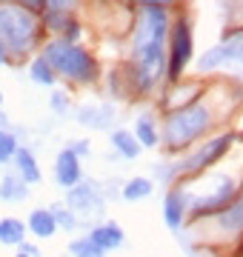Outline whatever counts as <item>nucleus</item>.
Segmentation results:
<instances>
[{"label":"nucleus","mask_w":243,"mask_h":257,"mask_svg":"<svg viewBox=\"0 0 243 257\" xmlns=\"http://www.w3.org/2000/svg\"><path fill=\"white\" fill-rule=\"evenodd\" d=\"M69 251H72L75 257H103V254H106V251H100V248L94 246V243H92L89 237H80V240H75V243L69 246Z\"/></svg>","instance_id":"4be33fe9"},{"label":"nucleus","mask_w":243,"mask_h":257,"mask_svg":"<svg viewBox=\"0 0 243 257\" xmlns=\"http://www.w3.org/2000/svg\"><path fill=\"white\" fill-rule=\"evenodd\" d=\"M0 123H6V117H3V114H0Z\"/></svg>","instance_id":"c756f323"},{"label":"nucleus","mask_w":243,"mask_h":257,"mask_svg":"<svg viewBox=\"0 0 243 257\" xmlns=\"http://www.w3.org/2000/svg\"><path fill=\"white\" fill-rule=\"evenodd\" d=\"M15 163H18V172H20V180L23 183H38L40 180V169L35 163V157L29 149H18L15 152Z\"/></svg>","instance_id":"4468645a"},{"label":"nucleus","mask_w":243,"mask_h":257,"mask_svg":"<svg viewBox=\"0 0 243 257\" xmlns=\"http://www.w3.org/2000/svg\"><path fill=\"white\" fill-rule=\"evenodd\" d=\"M232 143H234V135H220V138L209 140V143H206L200 152H195L189 160L178 163V169H183V172H200V169H206V166L217 163L220 157H226V152H229Z\"/></svg>","instance_id":"423d86ee"},{"label":"nucleus","mask_w":243,"mask_h":257,"mask_svg":"<svg viewBox=\"0 0 243 257\" xmlns=\"http://www.w3.org/2000/svg\"><path fill=\"white\" fill-rule=\"evenodd\" d=\"M138 3H141V6H160V9H166L175 0H138Z\"/></svg>","instance_id":"a878e982"},{"label":"nucleus","mask_w":243,"mask_h":257,"mask_svg":"<svg viewBox=\"0 0 243 257\" xmlns=\"http://www.w3.org/2000/svg\"><path fill=\"white\" fill-rule=\"evenodd\" d=\"M52 106H55L57 111H63V109H66V97H63L60 92H55V97H52Z\"/></svg>","instance_id":"bb28decb"},{"label":"nucleus","mask_w":243,"mask_h":257,"mask_svg":"<svg viewBox=\"0 0 243 257\" xmlns=\"http://www.w3.org/2000/svg\"><path fill=\"white\" fill-rule=\"evenodd\" d=\"M220 183L212 194H203L195 200V214H209V211H217V209H226L234 197V180L232 177H217Z\"/></svg>","instance_id":"0eeeda50"},{"label":"nucleus","mask_w":243,"mask_h":257,"mask_svg":"<svg viewBox=\"0 0 243 257\" xmlns=\"http://www.w3.org/2000/svg\"><path fill=\"white\" fill-rule=\"evenodd\" d=\"M20 254H26V257H38V248L29 246V243H20Z\"/></svg>","instance_id":"cd10ccee"},{"label":"nucleus","mask_w":243,"mask_h":257,"mask_svg":"<svg viewBox=\"0 0 243 257\" xmlns=\"http://www.w3.org/2000/svg\"><path fill=\"white\" fill-rule=\"evenodd\" d=\"M135 140H138L141 146H158V132H155L149 117L138 120V126H135Z\"/></svg>","instance_id":"a211bd4d"},{"label":"nucleus","mask_w":243,"mask_h":257,"mask_svg":"<svg viewBox=\"0 0 243 257\" xmlns=\"http://www.w3.org/2000/svg\"><path fill=\"white\" fill-rule=\"evenodd\" d=\"M26 237V223L18 220V217H3L0 220V243L6 246H20Z\"/></svg>","instance_id":"ddd939ff"},{"label":"nucleus","mask_w":243,"mask_h":257,"mask_svg":"<svg viewBox=\"0 0 243 257\" xmlns=\"http://www.w3.org/2000/svg\"><path fill=\"white\" fill-rule=\"evenodd\" d=\"M189 57H192V29H189L186 18H180L172 29V55H169V77L172 80H178L183 74Z\"/></svg>","instance_id":"39448f33"},{"label":"nucleus","mask_w":243,"mask_h":257,"mask_svg":"<svg viewBox=\"0 0 243 257\" xmlns=\"http://www.w3.org/2000/svg\"><path fill=\"white\" fill-rule=\"evenodd\" d=\"M43 60L52 66V72L63 74L69 80H77V83H89V80H94V74H97L94 57L89 55L86 49L69 43V40H52V43H46Z\"/></svg>","instance_id":"7ed1b4c3"},{"label":"nucleus","mask_w":243,"mask_h":257,"mask_svg":"<svg viewBox=\"0 0 243 257\" xmlns=\"http://www.w3.org/2000/svg\"><path fill=\"white\" fill-rule=\"evenodd\" d=\"M55 177L57 183L66 186V189H75L77 180H80V163H77V155L72 149H63L55 160Z\"/></svg>","instance_id":"6e6552de"},{"label":"nucleus","mask_w":243,"mask_h":257,"mask_svg":"<svg viewBox=\"0 0 243 257\" xmlns=\"http://www.w3.org/2000/svg\"><path fill=\"white\" fill-rule=\"evenodd\" d=\"M169 29V15L160 6H141L135 26V77L143 92H149L163 74V40Z\"/></svg>","instance_id":"f257e3e1"},{"label":"nucleus","mask_w":243,"mask_h":257,"mask_svg":"<svg viewBox=\"0 0 243 257\" xmlns=\"http://www.w3.org/2000/svg\"><path fill=\"white\" fill-rule=\"evenodd\" d=\"M6 60H9V52H6V49H3V46H0V66H3V63H6Z\"/></svg>","instance_id":"c85d7f7f"},{"label":"nucleus","mask_w":243,"mask_h":257,"mask_svg":"<svg viewBox=\"0 0 243 257\" xmlns=\"http://www.w3.org/2000/svg\"><path fill=\"white\" fill-rule=\"evenodd\" d=\"M69 206L72 209H100V197L94 192V186H75L69 192Z\"/></svg>","instance_id":"2eb2a0df"},{"label":"nucleus","mask_w":243,"mask_h":257,"mask_svg":"<svg viewBox=\"0 0 243 257\" xmlns=\"http://www.w3.org/2000/svg\"><path fill=\"white\" fill-rule=\"evenodd\" d=\"M57 3H66V0H57Z\"/></svg>","instance_id":"7c9ffc66"},{"label":"nucleus","mask_w":243,"mask_h":257,"mask_svg":"<svg viewBox=\"0 0 243 257\" xmlns=\"http://www.w3.org/2000/svg\"><path fill=\"white\" fill-rule=\"evenodd\" d=\"M89 240H92L100 251H109V248H117L123 243V231H120L117 223H103V226H94L92 229Z\"/></svg>","instance_id":"1a4fd4ad"},{"label":"nucleus","mask_w":243,"mask_h":257,"mask_svg":"<svg viewBox=\"0 0 243 257\" xmlns=\"http://www.w3.org/2000/svg\"><path fill=\"white\" fill-rule=\"evenodd\" d=\"M26 229L32 231L35 237H52L57 231V223H55V217H52L49 209H35L32 217H29V223H26Z\"/></svg>","instance_id":"9b49d317"},{"label":"nucleus","mask_w":243,"mask_h":257,"mask_svg":"<svg viewBox=\"0 0 243 257\" xmlns=\"http://www.w3.org/2000/svg\"><path fill=\"white\" fill-rule=\"evenodd\" d=\"M112 146L117 149L123 157H138V152H141V143H138L135 135H129V132H114L112 135Z\"/></svg>","instance_id":"dca6fc26"},{"label":"nucleus","mask_w":243,"mask_h":257,"mask_svg":"<svg viewBox=\"0 0 243 257\" xmlns=\"http://www.w3.org/2000/svg\"><path fill=\"white\" fill-rule=\"evenodd\" d=\"M209 126H212V111L203 103H192V106H183V109L169 114L163 135H166V143L172 149H183L200 138Z\"/></svg>","instance_id":"20e7f679"},{"label":"nucleus","mask_w":243,"mask_h":257,"mask_svg":"<svg viewBox=\"0 0 243 257\" xmlns=\"http://www.w3.org/2000/svg\"><path fill=\"white\" fill-rule=\"evenodd\" d=\"M18 257H26V254H18Z\"/></svg>","instance_id":"473e14b6"},{"label":"nucleus","mask_w":243,"mask_h":257,"mask_svg":"<svg viewBox=\"0 0 243 257\" xmlns=\"http://www.w3.org/2000/svg\"><path fill=\"white\" fill-rule=\"evenodd\" d=\"M226 63H229V57H226L223 46H215V49H209V52L200 57V72H212V69L226 66Z\"/></svg>","instance_id":"aec40b11"},{"label":"nucleus","mask_w":243,"mask_h":257,"mask_svg":"<svg viewBox=\"0 0 243 257\" xmlns=\"http://www.w3.org/2000/svg\"><path fill=\"white\" fill-rule=\"evenodd\" d=\"M52 211V217H55L57 223V229H75V214L69 209H63V206H55V209H49Z\"/></svg>","instance_id":"b1692460"},{"label":"nucleus","mask_w":243,"mask_h":257,"mask_svg":"<svg viewBox=\"0 0 243 257\" xmlns=\"http://www.w3.org/2000/svg\"><path fill=\"white\" fill-rule=\"evenodd\" d=\"M163 217H166V226L169 229H180V223L186 217V194L183 192H169L166 194V203H163Z\"/></svg>","instance_id":"9d476101"},{"label":"nucleus","mask_w":243,"mask_h":257,"mask_svg":"<svg viewBox=\"0 0 243 257\" xmlns=\"http://www.w3.org/2000/svg\"><path fill=\"white\" fill-rule=\"evenodd\" d=\"M29 72H32V80L35 83H43V86H52V83H55V72H52V66H49L43 57H38Z\"/></svg>","instance_id":"412c9836"},{"label":"nucleus","mask_w":243,"mask_h":257,"mask_svg":"<svg viewBox=\"0 0 243 257\" xmlns=\"http://www.w3.org/2000/svg\"><path fill=\"white\" fill-rule=\"evenodd\" d=\"M0 197H3V200H23V197H26V183L18 180V177H3V183H0Z\"/></svg>","instance_id":"f3484780"},{"label":"nucleus","mask_w":243,"mask_h":257,"mask_svg":"<svg viewBox=\"0 0 243 257\" xmlns=\"http://www.w3.org/2000/svg\"><path fill=\"white\" fill-rule=\"evenodd\" d=\"M146 194H152V183L146 177H135V180H129V183L123 186V197L126 200H141Z\"/></svg>","instance_id":"6ab92c4d"},{"label":"nucleus","mask_w":243,"mask_h":257,"mask_svg":"<svg viewBox=\"0 0 243 257\" xmlns=\"http://www.w3.org/2000/svg\"><path fill=\"white\" fill-rule=\"evenodd\" d=\"M69 23H72V20L66 18L60 9H55V12H49V15H46V29H63V32H66Z\"/></svg>","instance_id":"393cba45"},{"label":"nucleus","mask_w":243,"mask_h":257,"mask_svg":"<svg viewBox=\"0 0 243 257\" xmlns=\"http://www.w3.org/2000/svg\"><path fill=\"white\" fill-rule=\"evenodd\" d=\"M217 229L220 231H240L243 229V197L229 203V206L217 214Z\"/></svg>","instance_id":"f8f14e48"},{"label":"nucleus","mask_w":243,"mask_h":257,"mask_svg":"<svg viewBox=\"0 0 243 257\" xmlns=\"http://www.w3.org/2000/svg\"><path fill=\"white\" fill-rule=\"evenodd\" d=\"M15 152H18V140H15V135H9L6 128H0V163L12 160Z\"/></svg>","instance_id":"5701e85b"},{"label":"nucleus","mask_w":243,"mask_h":257,"mask_svg":"<svg viewBox=\"0 0 243 257\" xmlns=\"http://www.w3.org/2000/svg\"><path fill=\"white\" fill-rule=\"evenodd\" d=\"M0 103H3V94H0Z\"/></svg>","instance_id":"2f4dec72"},{"label":"nucleus","mask_w":243,"mask_h":257,"mask_svg":"<svg viewBox=\"0 0 243 257\" xmlns=\"http://www.w3.org/2000/svg\"><path fill=\"white\" fill-rule=\"evenodd\" d=\"M40 23L35 12L26 6H15V3H3L0 6V46L6 52H29L38 40Z\"/></svg>","instance_id":"f03ea898"}]
</instances>
